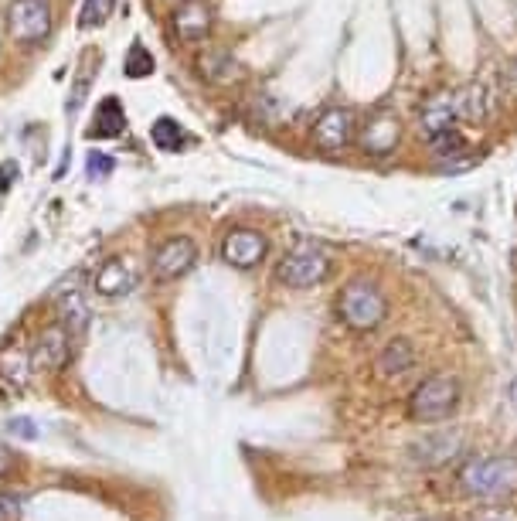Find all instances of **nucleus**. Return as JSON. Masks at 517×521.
<instances>
[{
	"label": "nucleus",
	"mask_w": 517,
	"mask_h": 521,
	"mask_svg": "<svg viewBox=\"0 0 517 521\" xmlns=\"http://www.w3.org/2000/svg\"><path fill=\"white\" fill-rule=\"evenodd\" d=\"M337 317L351 331H375L388 317V300L371 280H351L337 297Z\"/></svg>",
	"instance_id": "nucleus-1"
},
{
	"label": "nucleus",
	"mask_w": 517,
	"mask_h": 521,
	"mask_svg": "<svg viewBox=\"0 0 517 521\" xmlns=\"http://www.w3.org/2000/svg\"><path fill=\"white\" fill-rule=\"evenodd\" d=\"M460 487L470 498H500L517 491V460L514 457H480L460 470Z\"/></svg>",
	"instance_id": "nucleus-2"
},
{
	"label": "nucleus",
	"mask_w": 517,
	"mask_h": 521,
	"mask_svg": "<svg viewBox=\"0 0 517 521\" xmlns=\"http://www.w3.org/2000/svg\"><path fill=\"white\" fill-rule=\"evenodd\" d=\"M460 406V382L453 375H429L409 396L412 423H443Z\"/></svg>",
	"instance_id": "nucleus-3"
},
{
	"label": "nucleus",
	"mask_w": 517,
	"mask_h": 521,
	"mask_svg": "<svg viewBox=\"0 0 517 521\" xmlns=\"http://www.w3.org/2000/svg\"><path fill=\"white\" fill-rule=\"evenodd\" d=\"M330 276V256L320 249H296L283 263L276 266V280L290 290H310V287H320Z\"/></svg>",
	"instance_id": "nucleus-4"
},
{
	"label": "nucleus",
	"mask_w": 517,
	"mask_h": 521,
	"mask_svg": "<svg viewBox=\"0 0 517 521\" xmlns=\"http://www.w3.org/2000/svg\"><path fill=\"white\" fill-rule=\"evenodd\" d=\"M7 31L21 45H38L52 31V4L48 0H14L7 11Z\"/></svg>",
	"instance_id": "nucleus-5"
},
{
	"label": "nucleus",
	"mask_w": 517,
	"mask_h": 521,
	"mask_svg": "<svg viewBox=\"0 0 517 521\" xmlns=\"http://www.w3.org/2000/svg\"><path fill=\"white\" fill-rule=\"evenodd\" d=\"M198 263V246L188 239V235H171L164 239L154 252V276L157 280H177Z\"/></svg>",
	"instance_id": "nucleus-6"
},
{
	"label": "nucleus",
	"mask_w": 517,
	"mask_h": 521,
	"mask_svg": "<svg viewBox=\"0 0 517 521\" xmlns=\"http://www.w3.org/2000/svg\"><path fill=\"white\" fill-rule=\"evenodd\" d=\"M266 252H269L266 235L256 229H235V232H228L222 242V259L228 266H235V270H252V266H259L262 259H266Z\"/></svg>",
	"instance_id": "nucleus-7"
},
{
	"label": "nucleus",
	"mask_w": 517,
	"mask_h": 521,
	"mask_svg": "<svg viewBox=\"0 0 517 521\" xmlns=\"http://www.w3.org/2000/svg\"><path fill=\"white\" fill-rule=\"evenodd\" d=\"M398 133H402V126H398V116L388 113V109H378L375 116H368V120L361 123L358 144H361L364 154L385 157V154H392V150H395Z\"/></svg>",
	"instance_id": "nucleus-8"
},
{
	"label": "nucleus",
	"mask_w": 517,
	"mask_h": 521,
	"mask_svg": "<svg viewBox=\"0 0 517 521\" xmlns=\"http://www.w3.org/2000/svg\"><path fill=\"white\" fill-rule=\"evenodd\" d=\"M354 113L351 109H327V113H320L317 126H313V140H317L324 150H344L347 144L354 140Z\"/></svg>",
	"instance_id": "nucleus-9"
},
{
	"label": "nucleus",
	"mask_w": 517,
	"mask_h": 521,
	"mask_svg": "<svg viewBox=\"0 0 517 521\" xmlns=\"http://www.w3.org/2000/svg\"><path fill=\"white\" fill-rule=\"evenodd\" d=\"M72 355V334L65 331L62 324H52L38 334L35 341V351H31V361L35 368H48V372H58V368L69 361Z\"/></svg>",
	"instance_id": "nucleus-10"
},
{
	"label": "nucleus",
	"mask_w": 517,
	"mask_h": 521,
	"mask_svg": "<svg viewBox=\"0 0 517 521\" xmlns=\"http://www.w3.org/2000/svg\"><path fill=\"white\" fill-rule=\"evenodd\" d=\"M460 120V106H456V92H432V96L419 109V126L436 137L443 130H453V123Z\"/></svg>",
	"instance_id": "nucleus-11"
},
{
	"label": "nucleus",
	"mask_w": 517,
	"mask_h": 521,
	"mask_svg": "<svg viewBox=\"0 0 517 521\" xmlns=\"http://www.w3.org/2000/svg\"><path fill=\"white\" fill-rule=\"evenodd\" d=\"M133 283H137V273L120 256H109L96 270V276H92V287H96V293H103V297H123V293L133 290Z\"/></svg>",
	"instance_id": "nucleus-12"
},
{
	"label": "nucleus",
	"mask_w": 517,
	"mask_h": 521,
	"mask_svg": "<svg viewBox=\"0 0 517 521\" xmlns=\"http://www.w3.org/2000/svg\"><path fill=\"white\" fill-rule=\"evenodd\" d=\"M208 28H211V11H208V4H201V0H188V4H181L174 11V31L181 41L205 38Z\"/></svg>",
	"instance_id": "nucleus-13"
},
{
	"label": "nucleus",
	"mask_w": 517,
	"mask_h": 521,
	"mask_svg": "<svg viewBox=\"0 0 517 521\" xmlns=\"http://www.w3.org/2000/svg\"><path fill=\"white\" fill-rule=\"evenodd\" d=\"M126 126V109L116 96L103 99V103L96 106V123L89 126V137H116V133H123Z\"/></svg>",
	"instance_id": "nucleus-14"
},
{
	"label": "nucleus",
	"mask_w": 517,
	"mask_h": 521,
	"mask_svg": "<svg viewBox=\"0 0 517 521\" xmlns=\"http://www.w3.org/2000/svg\"><path fill=\"white\" fill-rule=\"evenodd\" d=\"M415 365V348L405 338L388 341L385 351L378 355V372L381 375H405Z\"/></svg>",
	"instance_id": "nucleus-15"
},
{
	"label": "nucleus",
	"mask_w": 517,
	"mask_h": 521,
	"mask_svg": "<svg viewBox=\"0 0 517 521\" xmlns=\"http://www.w3.org/2000/svg\"><path fill=\"white\" fill-rule=\"evenodd\" d=\"M456 106H460V116L470 123H487L490 120V99H487V89L470 82L466 89L456 92Z\"/></svg>",
	"instance_id": "nucleus-16"
},
{
	"label": "nucleus",
	"mask_w": 517,
	"mask_h": 521,
	"mask_svg": "<svg viewBox=\"0 0 517 521\" xmlns=\"http://www.w3.org/2000/svg\"><path fill=\"white\" fill-rule=\"evenodd\" d=\"M31 368H35V361H31V355H24V351H18V348L0 351V378H7L11 385L28 382Z\"/></svg>",
	"instance_id": "nucleus-17"
},
{
	"label": "nucleus",
	"mask_w": 517,
	"mask_h": 521,
	"mask_svg": "<svg viewBox=\"0 0 517 521\" xmlns=\"http://www.w3.org/2000/svg\"><path fill=\"white\" fill-rule=\"evenodd\" d=\"M58 314H62V327L69 334H82L89 327V304L75 290L58 304Z\"/></svg>",
	"instance_id": "nucleus-18"
},
{
	"label": "nucleus",
	"mask_w": 517,
	"mask_h": 521,
	"mask_svg": "<svg viewBox=\"0 0 517 521\" xmlns=\"http://www.w3.org/2000/svg\"><path fill=\"white\" fill-rule=\"evenodd\" d=\"M150 140H154V147L164 150V154H177L184 144V130L171 116H160V120H154V126H150Z\"/></svg>",
	"instance_id": "nucleus-19"
},
{
	"label": "nucleus",
	"mask_w": 517,
	"mask_h": 521,
	"mask_svg": "<svg viewBox=\"0 0 517 521\" xmlns=\"http://www.w3.org/2000/svg\"><path fill=\"white\" fill-rule=\"evenodd\" d=\"M201 72L208 75L211 82H232V79H239V62H235L232 55H225V52H211L201 58Z\"/></svg>",
	"instance_id": "nucleus-20"
},
{
	"label": "nucleus",
	"mask_w": 517,
	"mask_h": 521,
	"mask_svg": "<svg viewBox=\"0 0 517 521\" xmlns=\"http://www.w3.org/2000/svg\"><path fill=\"white\" fill-rule=\"evenodd\" d=\"M429 140H432V154L443 157V161H453V157L466 154V137L460 130H443V133H436V137H429Z\"/></svg>",
	"instance_id": "nucleus-21"
},
{
	"label": "nucleus",
	"mask_w": 517,
	"mask_h": 521,
	"mask_svg": "<svg viewBox=\"0 0 517 521\" xmlns=\"http://www.w3.org/2000/svg\"><path fill=\"white\" fill-rule=\"evenodd\" d=\"M123 72L130 75V79H147L150 72H154V55L147 52V48L140 45H133L130 52H126V62H123Z\"/></svg>",
	"instance_id": "nucleus-22"
},
{
	"label": "nucleus",
	"mask_w": 517,
	"mask_h": 521,
	"mask_svg": "<svg viewBox=\"0 0 517 521\" xmlns=\"http://www.w3.org/2000/svg\"><path fill=\"white\" fill-rule=\"evenodd\" d=\"M113 157L109 154H103V150H92L89 154V161H86V174L92 181H103V178H109V174H113Z\"/></svg>",
	"instance_id": "nucleus-23"
},
{
	"label": "nucleus",
	"mask_w": 517,
	"mask_h": 521,
	"mask_svg": "<svg viewBox=\"0 0 517 521\" xmlns=\"http://www.w3.org/2000/svg\"><path fill=\"white\" fill-rule=\"evenodd\" d=\"M109 4H113V0H86V7H82V21H79L82 28H92V24H103Z\"/></svg>",
	"instance_id": "nucleus-24"
},
{
	"label": "nucleus",
	"mask_w": 517,
	"mask_h": 521,
	"mask_svg": "<svg viewBox=\"0 0 517 521\" xmlns=\"http://www.w3.org/2000/svg\"><path fill=\"white\" fill-rule=\"evenodd\" d=\"M473 521H517V508H511V504H490V508H480Z\"/></svg>",
	"instance_id": "nucleus-25"
},
{
	"label": "nucleus",
	"mask_w": 517,
	"mask_h": 521,
	"mask_svg": "<svg viewBox=\"0 0 517 521\" xmlns=\"http://www.w3.org/2000/svg\"><path fill=\"white\" fill-rule=\"evenodd\" d=\"M14 181H18V164L4 161V164H0V195H4V191H11Z\"/></svg>",
	"instance_id": "nucleus-26"
},
{
	"label": "nucleus",
	"mask_w": 517,
	"mask_h": 521,
	"mask_svg": "<svg viewBox=\"0 0 517 521\" xmlns=\"http://www.w3.org/2000/svg\"><path fill=\"white\" fill-rule=\"evenodd\" d=\"M11 467H14V453L4 447V443H0V481H4L7 474H11Z\"/></svg>",
	"instance_id": "nucleus-27"
},
{
	"label": "nucleus",
	"mask_w": 517,
	"mask_h": 521,
	"mask_svg": "<svg viewBox=\"0 0 517 521\" xmlns=\"http://www.w3.org/2000/svg\"><path fill=\"white\" fill-rule=\"evenodd\" d=\"M31 419H14L11 423V433H18V436H35V426H28Z\"/></svg>",
	"instance_id": "nucleus-28"
},
{
	"label": "nucleus",
	"mask_w": 517,
	"mask_h": 521,
	"mask_svg": "<svg viewBox=\"0 0 517 521\" xmlns=\"http://www.w3.org/2000/svg\"><path fill=\"white\" fill-rule=\"evenodd\" d=\"M398 521H426V518H398Z\"/></svg>",
	"instance_id": "nucleus-29"
},
{
	"label": "nucleus",
	"mask_w": 517,
	"mask_h": 521,
	"mask_svg": "<svg viewBox=\"0 0 517 521\" xmlns=\"http://www.w3.org/2000/svg\"><path fill=\"white\" fill-rule=\"evenodd\" d=\"M4 518H7V515H4V504H0V521H4Z\"/></svg>",
	"instance_id": "nucleus-30"
}]
</instances>
